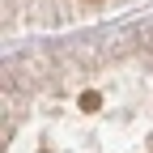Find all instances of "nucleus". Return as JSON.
Segmentation results:
<instances>
[{"label": "nucleus", "mask_w": 153, "mask_h": 153, "mask_svg": "<svg viewBox=\"0 0 153 153\" xmlns=\"http://www.w3.org/2000/svg\"><path fill=\"white\" fill-rule=\"evenodd\" d=\"M98 102H102V98H98L94 89H89V94H81V106H85V111H98Z\"/></svg>", "instance_id": "1"}]
</instances>
